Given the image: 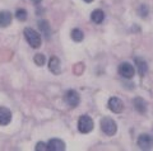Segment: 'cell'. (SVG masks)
Returning a JSON list of instances; mask_svg holds the SVG:
<instances>
[{
    "instance_id": "6da1fadb",
    "label": "cell",
    "mask_w": 153,
    "mask_h": 151,
    "mask_svg": "<svg viewBox=\"0 0 153 151\" xmlns=\"http://www.w3.org/2000/svg\"><path fill=\"white\" fill-rule=\"evenodd\" d=\"M25 37L32 48H38L41 46V36L38 33L32 29V28H26L25 29Z\"/></svg>"
},
{
    "instance_id": "7a4b0ae2",
    "label": "cell",
    "mask_w": 153,
    "mask_h": 151,
    "mask_svg": "<svg viewBox=\"0 0 153 151\" xmlns=\"http://www.w3.org/2000/svg\"><path fill=\"white\" fill-rule=\"evenodd\" d=\"M101 130H102L103 133L107 135V136L115 135L117 131L116 122H115L112 118H110V117H105V118L101 119Z\"/></svg>"
},
{
    "instance_id": "3957f363",
    "label": "cell",
    "mask_w": 153,
    "mask_h": 151,
    "mask_svg": "<svg viewBox=\"0 0 153 151\" xmlns=\"http://www.w3.org/2000/svg\"><path fill=\"white\" fill-rule=\"evenodd\" d=\"M78 130H79V132H82V133H89V132L93 130L92 118L87 114L80 116L78 119Z\"/></svg>"
},
{
    "instance_id": "277c9868",
    "label": "cell",
    "mask_w": 153,
    "mask_h": 151,
    "mask_svg": "<svg viewBox=\"0 0 153 151\" xmlns=\"http://www.w3.org/2000/svg\"><path fill=\"white\" fill-rule=\"evenodd\" d=\"M119 74L125 79H133L134 74H135V70H134V66L131 64L121 62L120 65H119Z\"/></svg>"
},
{
    "instance_id": "5b68a950",
    "label": "cell",
    "mask_w": 153,
    "mask_h": 151,
    "mask_svg": "<svg viewBox=\"0 0 153 151\" xmlns=\"http://www.w3.org/2000/svg\"><path fill=\"white\" fill-rule=\"evenodd\" d=\"M65 102L68 103V106L71 107V108H75L76 106H79V102H80V97L78 92L73 90V89H70L65 93Z\"/></svg>"
},
{
    "instance_id": "8992f818",
    "label": "cell",
    "mask_w": 153,
    "mask_h": 151,
    "mask_svg": "<svg viewBox=\"0 0 153 151\" xmlns=\"http://www.w3.org/2000/svg\"><path fill=\"white\" fill-rule=\"evenodd\" d=\"M138 146L142 150H151L153 149V137L148 133H142L138 137Z\"/></svg>"
},
{
    "instance_id": "52a82bcc",
    "label": "cell",
    "mask_w": 153,
    "mask_h": 151,
    "mask_svg": "<svg viewBox=\"0 0 153 151\" xmlns=\"http://www.w3.org/2000/svg\"><path fill=\"white\" fill-rule=\"evenodd\" d=\"M108 109L114 113H121L124 109V103L121 99L112 97L108 99Z\"/></svg>"
},
{
    "instance_id": "ba28073f",
    "label": "cell",
    "mask_w": 153,
    "mask_h": 151,
    "mask_svg": "<svg viewBox=\"0 0 153 151\" xmlns=\"http://www.w3.org/2000/svg\"><path fill=\"white\" fill-rule=\"evenodd\" d=\"M12 121V112L5 107H0V126H7Z\"/></svg>"
},
{
    "instance_id": "9c48e42d",
    "label": "cell",
    "mask_w": 153,
    "mask_h": 151,
    "mask_svg": "<svg viewBox=\"0 0 153 151\" xmlns=\"http://www.w3.org/2000/svg\"><path fill=\"white\" fill-rule=\"evenodd\" d=\"M47 149L50 151H63L65 150V144L64 141H61L59 139H52L47 144Z\"/></svg>"
},
{
    "instance_id": "30bf717a",
    "label": "cell",
    "mask_w": 153,
    "mask_h": 151,
    "mask_svg": "<svg viewBox=\"0 0 153 151\" xmlns=\"http://www.w3.org/2000/svg\"><path fill=\"white\" fill-rule=\"evenodd\" d=\"M49 69L52 74L55 75H59L61 73V65H60V60L57 57H51L50 61H49Z\"/></svg>"
},
{
    "instance_id": "8fae6325",
    "label": "cell",
    "mask_w": 153,
    "mask_h": 151,
    "mask_svg": "<svg viewBox=\"0 0 153 151\" xmlns=\"http://www.w3.org/2000/svg\"><path fill=\"white\" fill-rule=\"evenodd\" d=\"M133 106H134V108L139 112V113H146L147 112V103H146V100L143 98H134V100H133Z\"/></svg>"
},
{
    "instance_id": "7c38bea8",
    "label": "cell",
    "mask_w": 153,
    "mask_h": 151,
    "mask_svg": "<svg viewBox=\"0 0 153 151\" xmlns=\"http://www.w3.org/2000/svg\"><path fill=\"white\" fill-rule=\"evenodd\" d=\"M12 13L10 12H0V27L5 28L12 23Z\"/></svg>"
},
{
    "instance_id": "4fadbf2b",
    "label": "cell",
    "mask_w": 153,
    "mask_h": 151,
    "mask_svg": "<svg viewBox=\"0 0 153 151\" xmlns=\"http://www.w3.org/2000/svg\"><path fill=\"white\" fill-rule=\"evenodd\" d=\"M91 21H92L94 24H101L105 21V13L101 9H96V10H93L92 14H91Z\"/></svg>"
},
{
    "instance_id": "5bb4252c",
    "label": "cell",
    "mask_w": 153,
    "mask_h": 151,
    "mask_svg": "<svg viewBox=\"0 0 153 151\" xmlns=\"http://www.w3.org/2000/svg\"><path fill=\"white\" fill-rule=\"evenodd\" d=\"M135 66H137V69H138V73H139V75H146L147 71H148V65L146 62V60H143L140 57H135Z\"/></svg>"
},
{
    "instance_id": "9a60e30c",
    "label": "cell",
    "mask_w": 153,
    "mask_h": 151,
    "mask_svg": "<svg viewBox=\"0 0 153 151\" xmlns=\"http://www.w3.org/2000/svg\"><path fill=\"white\" fill-rule=\"evenodd\" d=\"M38 28H40L41 32L45 34V37L49 38L50 37V26H49V23H47L46 21H40L38 22Z\"/></svg>"
},
{
    "instance_id": "2e32d148",
    "label": "cell",
    "mask_w": 153,
    "mask_h": 151,
    "mask_svg": "<svg viewBox=\"0 0 153 151\" xmlns=\"http://www.w3.org/2000/svg\"><path fill=\"white\" fill-rule=\"evenodd\" d=\"M71 38L75 42H80L84 38V33L82 32V29H79V28H74V29L71 31Z\"/></svg>"
},
{
    "instance_id": "e0dca14e",
    "label": "cell",
    "mask_w": 153,
    "mask_h": 151,
    "mask_svg": "<svg viewBox=\"0 0 153 151\" xmlns=\"http://www.w3.org/2000/svg\"><path fill=\"white\" fill-rule=\"evenodd\" d=\"M16 18L21 22H25L27 19V12L25 10V9H18V10L16 12Z\"/></svg>"
},
{
    "instance_id": "ac0fdd59",
    "label": "cell",
    "mask_w": 153,
    "mask_h": 151,
    "mask_svg": "<svg viewBox=\"0 0 153 151\" xmlns=\"http://www.w3.org/2000/svg\"><path fill=\"white\" fill-rule=\"evenodd\" d=\"M35 62H36V65H38V66H44L45 65V61H46V59H45V56L42 55V54H37L36 56H35Z\"/></svg>"
},
{
    "instance_id": "d6986e66",
    "label": "cell",
    "mask_w": 153,
    "mask_h": 151,
    "mask_svg": "<svg viewBox=\"0 0 153 151\" xmlns=\"http://www.w3.org/2000/svg\"><path fill=\"white\" fill-rule=\"evenodd\" d=\"M35 150H36V151H46V150H49V149H47V145H46V144H44V142H38V144L36 145Z\"/></svg>"
},
{
    "instance_id": "ffe728a7",
    "label": "cell",
    "mask_w": 153,
    "mask_h": 151,
    "mask_svg": "<svg viewBox=\"0 0 153 151\" xmlns=\"http://www.w3.org/2000/svg\"><path fill=\"white\" fill-rule=\"evenodd\" d=\"M31 1H33L35 4H40V3H41V0H31Z\"/></svg>"
},
{
    "instance_id": "44dd1931",
    "label": "cell",
    "mask_w": 153,
    "mask_h": 151,
    "mask_svg": "<svg viewBox=\"0 0 153 151\" xmlns=\"http://www.w3.org/2000/svg\"><path fill=\"white\" fill-rule=\"evenodd\" d=\"M84 1H85V3H92L93 0H84Z\"/></svg>"
}]
</instances>
